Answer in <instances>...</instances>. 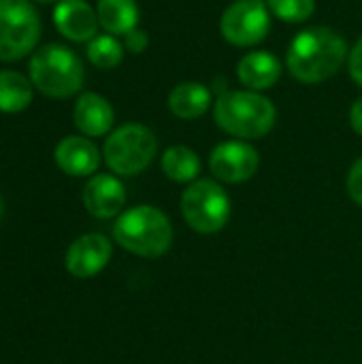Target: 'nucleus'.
Returning <instances> with one entry per match:
<instances>
[{
	"label": "nucleus",
	"instance_id": "obj_1",
	"mask_svg": "<svg viewBox=\"0 0 362 364\" xmlns=\"http://www.w3.org/2000/svg\"><path fill=\"white\" fill-rule=\"evenodd\" d=\"M346 38L329 26H309L288 45L286 68L303 85H318L335 77L348 62Z\"/></svg>",
	"mask_w": 362,
	"mask_h": 364
},
{
	"label": "nucleus",
	"instance_id": "obj_2",
	"mask_svg": "<svg viewBox=\"0 0 362 364\" xmlns=\"http://www.w3.org/2000/svg\"><path fill=\"white\" fill-rule=\"evenodd\" d=\"M213 119L226 134L241 141H254L273 130L277 122V109L262 92L228 90L215 98Z\"/></svg>",
	"mask_w": 362,
	"mask_h": 364
},
{
	"label": "nucleus",
	"instance_id": "obj_3",
	"mask_svg": "<svg viewBox=\"0 0 362 364\" xmlns=\"http://www.w3.org/2000/svg\"><path fill=\"white\" fill-rule=\"evenodd\" d=\"M173 226L164 211L151 205L126 209L113 226L115 243L141 258H160L173 245Z\"/></svg>",
	"mask_w": 362,
	"mask_h": 364
},
{
	"label": "nucleus",
	"instance_id": "obj_4",
	"mask_svg": "<svg viewBox=\"0 0 362 364\" xmlns=\"http://www.w3.org/2000/svg\"><path fill=\"white\" fill-rule=\"evenodd\" d=\"M32 85L49 98H70L81 92L85 81V66L81 58L66 45H41L28 64Z\"/></svg>",
	"mask_w": 362,
	"mask_h": 364
},
{
	"label": "nucleus",
	"instance_id": "obj_5",
	"mask_svg": "<svg viewBox=\"0 0 362 364\" xmlns=\"http://www.w3.org/2000/svg\"><path fill=\"white\" fill-rule=\"evenodd\" d=\"M158 154V139L145 126L128 122L111 130L102 145L105 164L119 177H134L151 166Z\"/></svg>",
	"mask_w": 362,
	"mask_h": 364
},
{
	"label": "nucleus",
	"instance_id": "obj_6",
	"mask_svg": "<svg viewBox=\"0 0 362 364\" xmlns=\"http://www.w3.org/2000/svg\"><path fill=\"white\" fill-rule=\"evenodd\" d=\"M41 15L32 0H0V62H19L38 49Z\"/></svg>",
	"mask_w": 362,
	"mask_h": 364
},
{
	"label": "nucleus",
	"instance_id": "obj_7",
	"mask_svg": "<svg viewBox=\"0 0 362 364\" xmlns=\"http://www.w3.org/2000/svg\"><path fill=\"white\" fill-rule=\"evenodd\" d=\"M183 222L198 235H215L226 228L230 220V196L213 179H196L188 183L181 194Z\"/></svg>",
	"mask_w": 362,
	"mask_h": 364
},
{
	"label": "nucleus",
	"instance_id": "obj_8",
	"mask_svg": "<svg viewBox=\"0 0 362 364\" xmlns=\"http://www.w3.org/2000/svg\"><path fill=\"white\" fill-rule=\"evenodd\" d=\"M267 0H235L220 17V34L233 47H256L271 30Z\"/></svg>",
	"mask_w": 362,
	"mask_h": 364
},
{
	"label": "nucleus",
	"instance_id": "obj_9",
	"mask_svg": "<svg viewBox=\"0 0 362 364\" xmlns=\"http://www.w3.org/2000/svg\"><path fill=\"white\" fill-rule=\"evenodd\" d=\"M260 166V154L256 147L241 139H230L213 147L209 156V171L222 183L250 181Z\"/></svg>",
	"mask_w": 362,
	"mask_h": 364
},
{
	"label": "nucleus",
	"instance_id": "obj_10",
	"mask_svg": "<svg viewBox=\"0 0 362 364\" xmlns=\"http://www.w3.org/2000/svg\"><path fill=\"white\" fill-rule=\"evenodd\" d=\"M113 245L100 232H87L75 239L64 256L66 271L77 279H90L98 275L111 260Z\"/></svg>",
	"mask_w": 362,
	"mask_h": 364
},
{
	"label": "nucleus",
	"instance_id": "obj_11",
	"mask_svg": "<svg viewBox=\"0 0 362 364\" xmlns=\"http://www.w3.org/2000/svg\"><path fill=\"white\" fill-rule=\"evenodd\" d=\"M83 207L96 220H113L124 213L126 188L111 173H96L83 186Z\"/></svg>",
	"mask_w": 362,
	"mask_h": 364
},
{
	"label": "nucleus",
	"instance_id": "obj_12",
	"mask_svg": "<svg viewBox=\"0 0 362 364\" xmlns=\"http://www.w3.org/2000/svg\"><path fill=\"white\" fill-rule=\"evenodd\" d=\"M53 26L70 43H90L100 28L96 9L85 0H60L53 9Z\"/></svg>",
	"mask_w": 362,
	"mask_h": 364
},
{
	"label": "nucleus",
	"instance_id": "obj_13",
	"mask_svg": "<svg viewBox=\"0 0 362 364\" xmlns=\"http://www.w3.org/2000/svg\"><path fill=\"white\" fill-rule=\"evenodd\" d=\"M55 166L68 177H92L96 175L102 154L96 143L83 134L64 136L53 149Z\"/></svg>",
	"mask_w": 362,
	"mask_h": 364
},
{
	"label": "nucleus",
	"instance_id": "obj_14",
	"mask_svg": "<svg viewBox=\"0 0 362 364\" xmlns=\"http://www.w3.org/2000/svg\"><path fill=\"white\" fill-rule=\"evenodd\" d=\"M73 124L75 128L87 136V139H98L105 136L113 130L115 124V111L111 102L96 92H83L75 100L73 107Z\"/></svg>",
	"mask_w": 362,
	"mask_h": 364
},
{
	"label": "nucleus",
	"instance_id": "obj_15",
	"mask_svg": "<svg viewBox=\"0 0 362 364\" xmlns=\"http://www.w3.org/2000/svg\"><path fill=\"white\" fill-rule=\"evenodd\" d=\"M282 62L275 53L265 49L247 51L237 64V79L241 81L243 90L265 92L271 90L282 77Z\"/></svg>",
	"mask_w": 362,
	"mask_h": 364
},
{
	"label": "nucleus",
	"instance_id": "obj_16",
	"mask_svg": "<svg viewBox=\"0 0 362 364\" xmlns=\"http://www.w3.org/2000/svg\"><path fill=\"white\" fill-rule=\"evenodd\" d=\"M211 102H213L211 90L207 85H203L201 81H181V83H177L169 92V98H166L169 111L175 117L183 119V122L203 117L209 111Z\"/></svg>",
	"mask_w": 362,
	"mask_h": 364
},
{
	"label": "nucleus",
	"instance_id": "obj_17",
	"mask_svg": "<svg viewBox=\"0 0 362 364\" xmlns=\"http://www.w3.org/2000/svg\"><path fill=\"white\" fill-rule=\"evenodd\" d=\"M98 23L107 34L124 36L139 28L141 9L137 0H98L96 4Z\"/></svg>",
	"mask_w": 362,
	"mask_h": 364
},
{
	"label": "nucleus",
	"instance_id": "obj_18",
	"mask_svg": "<svg viewBox=\"0 0 362 364\" xmlns=\"http://www.w3.org/2000/svg\"><path fill=\"white\" fill-rule=\"evenodd\" d=\"M34 85L30 77L19 70H0V113H21L30 107Z\"/></svg>",
	"mask_w": 362,
	"mask_h": 364
},
{
	"label": "nucleus",
	"instance_id": "obj_19",
	"mask_svg": "<svg viewBox=\"0 0 362 364\" xmlns=\"http://www.w3.org/2000/svg\"><path fill=\"white\" fill-rule=\"evenodd\" d=\"M162 173L175 183H192L201 175L203 162L188 145H171L160 158Z\"/></svg>",
	"mask_w": 362,
	"mask_h": 364
},
{
	"label": "nucleus",
	"instance_id": "obj_20",
	"mask_svg": "<svg viewBox=\"0 0 362 364\" xmlns=\"http://www.w3.org/2000/svg\"><path fill=\"white\" fill-rule=\"evenodd\" d=\"M124 51H126L124 43L113 34H98L96 38L87 43V49H85L90 64L100 70H111L119 66L124 60Z\"/></svg>",
	"mask_w": 362,
	"mask_h": 364
},
{
	"label": "nucleus",
	"instance_id": "obj_21",
	"mask_svg": "<svg viewBox=\"0 0 362 364\" xmlns=\"http://www.w3.org/2000/svg\"><path fill=\"white\" fill-rule=\"evenodd\" d=\"M273 17L286 23H305L316 13V0H267Z\"/></svg>",
	"mask_w": 362,
	"mask_h": 364
},
{
	"label": "nucleus",
	"instance_id": "obj_22",
	"mask_svg": "<svg viewBox=\"0 0 362 364\" xmlns=\"http://www.w3.org/2000/svg\"><path fill=\"white\" fill-rule=\"evenodd\" d=\"M348 73L352 77V81L362 87V36L350 47V53H348Z\"/></svg>",
	"mask_w": 362,
	"mask_h": 364
},
{
	"label": "nucleus",
	"instance_id": "obj_23",
	"mask_svg": "<svg viewBox=\"0 0 362 364\" xmlns=\"http://www.w3.org/2000/svg\"><path fill=\"white\" fill-rule=\"evenodd\" d=\"M348 194L358 207H362V156L352 164L348 173Z\"/></svg>",
	"mask_w": 362,
	"mask_h": 364
},
{
	"label": "nucleus",
	"instance_id": "obj_24",
	"mask_svg": "<svg viewBox=\"0 0 362 364\" xmlns=\"http://www.w3.org/2000/svg\"><path fill=\"white\" fill-rule=\"evenodd\" d=\"M124 47L130 53H143L149 47V34L143 28H134L128 34H124Z\"/></svg>",
	"mask_w": 362,
	"mask_h": 364
},
{
	"label": "nucleus",
	"instance_id": "obj_25",
	"mask_svg": "<svg viewBox=\"0 0 362 364\" xmlns=\"http://www.w3.org/2000/svg\"><path fill=\"white\" fill-rule=\"evenodd\" d=\"M350 126L356 134L362 136V96L354 100V105L350 109Z\"/></svg>",
	"mask_w": 362,
	"mask_h": 364
},
{
	"label": "nucleus",
	"instance_id": "obj_26",
	"mask_svg": "<svg viewBox=\"0 0 362 364\" xmlns=\"http://www.w3.org/2000/svg\"><path fill=\"white\" fill-rule=\"evenodd\" d=\"M32 2H41V4H53V2H55V4H58L60 0H32Z\"/></svg>",
	"mask_w": 362,
	"mask_h": 364
},
{
	"label": "nucleus",
	"instance_id": "obj_27",
	"mask_svg": "<svg viewBox=\"0 0 362 364\" xmlns=\"http://www.w3.org/2000/svg\"><path fill=\"white\" fill-rule=\"evenodd\" d=\"M2 213H4V203H2V196H0V220H2Z\"/></svg>",
	"mask_w": 362,
	"mask_h": 364
}]
</instances>
